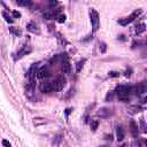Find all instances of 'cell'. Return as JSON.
Wrapping results in <instances>:
<instances>
[{"label":"cell","mask_w":147,"mask_h":147,"mask_svg":"<svg viewBox=\"0 0 147 147\" xmlns=\"http://www.w3.org/2000/svg\"><path fill=\"white\" fill-rule=\"evenodd\" d=\"M142 110V108H141V106H139V105H132V106H130L129 108H127V111L130 113V114H138V113H140Z\"/></svg>","instance_id":"obj_12"},{"label":"cell","mask_w":147,"mask_h":147,"mask_svg":"<svg viewBox=\"0 0 147 147\" xmlns=\"http://www.w3.org/2000/svg\"><path fill=\"white\" fill-rule=\"evenodd\" d=\"M130 131H131V133H132V136L133 137H137L138 136V124L134 122V121H131L130 122Z\"/></svg>","instance_id":"obj_13"},{"label":"cell","mask_w":147,"mask_h":147,"mask_svg":"<svg viewBox=\"0 0 147 147\" xmlns=\"http://www.w3.org/2000/svg\"><path fill=\"white\" fill-rule=\"evenodd\" d=\"M56 13H55V10H48V11H46V13H44V17L45 18H47V20H52V18H56Z\"/></svg>","instance_id":"obj_17"},{"label":"cell","mask_w":147,"mask_h":147,"mask_svg":"<svg viewBox=\"0 0 147 147\" xmlns=\"http://www.w3.org/2000/svg\"><path fill=\"white\" fill-rule=\"evenodd\" d=\"M13 16L16 17V18H18V17H21V13L17 11V10H14V11H13Z\"/></svg>","instance_id":"obj_32"},{"label":"cell","mask_w":147,"mask_h":147,"mask_svg":"<svg viewBox=\"0 0 147 147\" xmlns=\"http://www.w3.org/2000/svg\"><path fill=\"white\" fill-rule=\"evenodd\" d=\"M2 145H3L5 147H11L10 142H9L8 140H6V139H3V140H2Z\"/></svg>","instance_id":"obj_31"},{"label":"cell","mask_w":147,"mask_h":147,"mask_svg":"<svg viewBox=\"0 0 147 147\" xmlns=\"http://www.w3.org/2000/svg\"><path fill=\"white\" fill-rule=\"evenodd\" d=\"M65 18H67V17H65V15H62V14L56 16V20H57V22H60V23L65 22Z\"/></svg>","instance_id":"obj_26"},{"label":"cell","mask_w":147,"mask_h":147,"mask_svg":"<svg viewBox=\"0 0 147 147\" xmlns=\"http://www.w3.org/2000/svg\"><path fill=\"white\" fill-rule=\"evenodd\" d=\"M26 30H28L29 32H32V33H39V32H40V30L38 29L37 24L33 23V22H29V23L26 24Z\"/></svg>","instance_id":"obj_11"},{"label":"cell","mask_w":147,"mask_h":147,"mask_svg":"<svg viewBox=\"0 0 147 147\" xmlns=\"http://www.w3.org/2000/svg\"><path fill=\"white\" fill-rule=\"evenodd\" d=\"M140 126H141V131H142L144 133H146L147 130H146V124H145V119H144V118L140 119Z\"/></svg>","instance_id":"obj_25"},{"label":"cell","mask_w":147,"mask_h":147,"mask_svg":"<svg viewBox=\"0 0 147 147\" xmlns=\"http://www.w3.org/2000/svg\"><path fill=\"white\" fill-rule=\"evenodd\" d=\"M2 16L5 17V20H6L8 23H13V22H14L13 17H11V16H10V15H9L7 11H3V13H2Z\"/></svg>","instance_id":"obj_23"},{"label":"cell","mask_w":147,"mask_h":147,"mask_svg":"<svg viewBox=\"0 0 147 147\" xmlns=\"http://www.w3.org/2000/svg\"><path fill=\"white\" fill-rule=\"evenodd\" d=\"M62 141V134H55L52 139V146L53 147H59Z\"/></svg>","instance_id":"obj_14"},{"label":"cell","mask_w":147,"mask_h":147,"mask_svg":"<svg viewBox=\"0 0 147 147\" xmlns=\"http://www.w3.org/2000/svg\"><path fill=\"white\" fill-rule=\"evenodd\" d=\"M146 31V25H145V23H140V24H138L137 26H136V33L137 34H141L142 32H145Z\"/></svg>","instance_id":"obj_18"},{"label":"cell","mask_w":147,"mask_h":147,"mask_svg":"<svg viewBox=\"0 0 147 147\" xmlns=\"http://www.w3.org/2000/svg\"><path fill=\"white\" fill-rule=\"evenodd\" d=\"M37 67H38V64L33 63L28 71V86H26V88L30 92H33L34 86H36L34 82H36V75H37Z\"/></svg>","instance_id":"obj_1"},{"label":"cell","mask_w":147,"mask_h":147,"mask_svg":"<svg viewBox=\"0 0 147 147\" xmlns=\"http://www.w3.org/2000/svg\"><path fill=\"white\" fill-rule=\"evenodd\" d=\"M48 76H49V70H48V67H47V65H42L41 68H39V69L37 70V75H36L37 78L44 79V78H46V77H48Z\"/></svg>","instance_id":"obj_7"},{"label":"cell","mask_w":147,"mask_h":147,"mask_svg":"<svg viewBox=\"0 0 147 147\" xmlns=\"http://www.w3.org/2000/svg\"><path fill=\"white\" fill-rule=\"evenodd\" d=\"M40 91L42 93H51L53 92V87H52V82H44L40 85Z\"/></svg>","instance_id":"obj_9"},{"label":"cell","mask_w":147,"mask_h":147,"mask_svg":"<svg viewBox=\"0 0 147 147\" xmlns=\"http://www.w3.org/2000/svg\"><path fill=\"white\" fill-rule=\"evenodd\" d=\"M141 103H146V95L145 94L141 96Z\"/></svg>","instance_id":"obj_33"},{"label":"cell","mask_w":147,"mask_h":147,"mask_svg":"<svg viewBox=\"0 0 147 147\" xmlns=\"http://www.w3.org/2000/svg\"><path fill=\"white\" fill-rule=\"evenodd\" d=\"M49 5H51V6H56V5H57V2H56V1H51V2H49Z\"/></svg>","instance_id":"obj_34"},{"label":"cell","mask_w":147,"mask_h":147,"mask_svg":"<svg viewBox=\"0 0 147 147\" xmlns=\"http://www.w3.org/2000/svg\"><path fill=\"white\" fill-rule=\"evenodd\" d=\"M131 75H132V69H131V68L126 69V70H125V77L129 78V77H131Z\"/></svg>","instance_id":"obj_28"},{"label":"cell","mask_w":147,"mask_h":147,"mask_svg":"<svg viewBox=\"0 0 147 147\" xmlns=\"http://www.w3.org/2000/svg\"><path fill=\"white\" fill-rule=\"evenodd\" d=\"M142 13V10L141 9H136L130 16H126V17H124V18H121V20H118V23L121 24V25H123V26H125V25H127L129 23H131V22H133L140 14Z\"/></svg>","instance_id":"obj_3"},{"label":"cell","mask_w":147,"mask_h":147,"mask_svg":"<svg viewBox=\"0 0 147 147\" xmlns=\"http://www.w3.org/2000/svg\"><path fill=\"white\" fill-rule=\"evenodd\" d=\"M106 49H107L106 44H105V42H101V44H100V51H101L102 53H105V52H106Z\"/></svg>","instance_id":"obj_30"},{"label":"cell","mask_w":147,"mask_h":147,"mask_svg":"<svg viewBox=\"0 0 147 147\" xmlns=\"http://www.w3.org/2000/svg\"><path fill=\"white\" fill-rule=\"evenodd\" d=\"M9 31H10L13 34L17 36V37H20V36L22 34V31H21L18 28H15V26H10V28H9Z\"/></svg>","instance_id":"obj_21"},{"label":"cell","mask_w":147,"mask_h":147,"mask_svg":"<svg viewBox=\"0 0 147 147\" xmlns=\"http://www.w3.org/2000/svg\"><path fill=\"white\" fill-rule=\"evenodd\" d=\"M113 114V111H111V109L110 108H101L99 111H98V116H100V117H102V118H107L108 116H110Z\"/></svg>","instance_id":"obj_10"},{"label":"cell","mask_w":147,"mask_h":147,"mask_svg":"<svg viewBox=\"0 0 147 147\" xmlns=\"http://www.w3.org/2000/svg\"><path fill=\"white\" fill-rule=\"evenodd\" d=\"M119 147H127V145H126V144H124V145H122V146H119Z\"/></svg>","instance_id":"obj_35"},{"label":"cell","mask_w":147,"mask_h":147,"mask_svg":"<svg viewBox=\"0 0 147 147\" xmlns=\"http://www.w3.org/2000/svg\"><path fill=\"white\" fill-rule=\"evenodd\" d=\"M98 126H99V121L94 119V121H92V122H91V130H92L93 132H94V131H96Z\"/></svg>","instance_id":"obj_24"},{"label":"cell","mask_w":147,"mask_h":147,"mask_svg":"<svg viewBox=\"0 0 147 147\" xmlns=\"http://www.w3.org/2000/svg\"><path fill=\"white\" fill-rule=\"evenodd\" d=\"M65 78L63 76H59L55 78V80L52 82V87H53V91H56V92H60L63 90V87L65 86Z\"/></svg>","instance_id":"obj_4"},{"label":"cell","mask_w":147,"mask_h":147,"mask_svg":"<svg viewBox=\"0 0 147 147\" xmlns=\"http://www.w3.org/2000/svg\"><path fill=\"white\" fill-rule=\"evenodd\" d=\"M132 147H146V139H138L132 142Z\"/></svg>","instance_id":"obj_16"},{"label":"cell","mask_w":147,"mask_h":147,"mask_svg":"<svg viewBox=\"0 0 147 147\" xmlns=\"http://www.w3.org/2000/svg\"><path fill=\"white\" fill-rule=\"evenodd\" d=\"M116 136H117V140L122 141L124 139V130L122 129V126H116Z\"/></svg>","instance_id":"obj_15"},{"label":"cell","mask_w":147,"mask_h":147,"mask_svg":"<svg viewBox=\"0 0 147 147\" xmlns=\"http://www.w3.org/2000/svg\"><path fill=\"white\" fill-rule=\"evenodd\" d=\"M16 3H17L18 6H24V7H30V6H32V1H30V0H24V1L18 0V1H16Z\"/></svg>","instance_id":"obj_20"},{"label":"cell","mask_w":147,"mask_h":147,"mask_svg":"<svg viewBox=\"0 0 147 147\" xmlns=\"http://www.w3.org/2000/svg\"><path fill=\"white\" fill-rule=\"evenodd\" d=\"M108 75H109V77H119V72H117V71H110Z\"/></svg>","instance_id":"obj_29"},{"label":"cell","mask_w":147,"mask_h":147,"mask_svg":"<svg viewBox=\"0 0 147 147\" xmlns=\"http://www.w3.org/2000/svg\"><path fill=\"white\" fill-rule=\"evenodd\" d=\"M65 54H61V71L64 74H69L70 69H71V64L69 63V60L67 56H64Z\"/></svg>","instance_id":"obj_6"},{"label":"cell","mask_w":147,"mask_h":147,"mask_svg":"<svg viewBox=\"0 0 147 147\" xmlns=\"http://www.w3.org/2000/svg\"><path fill=\"white\" fill-rule=\"evenodd\" d=\"M113 95H114V91H109L108 94H107V96H106V101H109V99L111 100L113 99Z\"/></svg>","instance_id":"obj_27"},{"label":"cell","mask_w":147,"mask_h":147,"mask_svg":"<svg viewBox=\"0 0 147 147\" xmlns=\"http://www.w3.org/2000/svg\"><path fill=\"white\" fill-rule=\"evenodd\" d=\"M90 18H91V24L94 31H96L99 29V24H100V18H99V14L94 8L90 9Z\"/></svg>","instance_id":"obj_5"},{"label":"cell","mask_w":147,"mask_h":147,"mask_svg":"<svg viewBox=\"0 0 147 147\" xmlns=\"http://www.w3.org/2000/svg\"><path fill=\"white\" fill-rule=\"evenodd\" d=\"M33 124L37 125V126L44 125V124H46V119L42 118V117H34V118H33Z\"/></svg>","instance_id":"obj_19"},{"label":"cell","mask_w":147,"mask_h":147,"mask_svg":"<svg viewBox=\"0 0 147 147\" xmlns=\"http://www.w3.org/2000/svg\"><path fill=\"white\" fill-rule=\"evenodd\" d=\"M31 47L29 46V45H24V46H22V48L17 52V55H16V59H21V57H23L24 55H28L29 53H31Z\"/></svg>","instance_id":"obj_8"},{"label":"cell","mask_w":147,"mask_h":147,"mask_svg":"<svg viewBox=\"0 0 147 147\" xmlns=\"http://www.w3.org/2000/svg\"><path fill=\"white\" fill-rule=\"evenodd\" d=\"M85 59H83V60H80V61H78L77 62V64H76V71L77 72H79L80 70H82V68H83V65H84V63H85Z\"/></svg>","instance_id":"obj_22"},{"label":"cell","mask_w":147,"mask_h":147,"mask_svg":"<svg viewBox=\"0 0 147 147\" xmlns=\"http://www.w3.org/2000/svg\"><path fill=\"white\" fill-rule=\"evenodd\" d=\"M114 93L117 94L118 99L123 102H129L130 101V86L127 85H118L116 87V90L114 91Z\"/></svg>","instance_id":"obj_2"}]
</instances>
